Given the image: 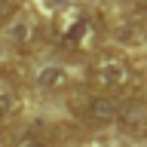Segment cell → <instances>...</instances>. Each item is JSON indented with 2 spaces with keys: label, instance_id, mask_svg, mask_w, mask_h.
I'll use <instances>...</instances> for the list:
<instances>
[{
  "label": "cell",
  "instance_id": "52a82bcc",
  "mask_svg": "<svg viewBox=\"0 0 147 147\" xmlns=\"http://www.w3.org/2000/svg\"><path fill=\"white\" fill-rule=\"evenodd\" d=\"M18 110H22V104H18L16 92H9V89H0V126L12 123V119L18 117Z\"/></svg>",
  "mask_w": 147,
  "mask_h": 147
},
{
  "label": "cell",
  "instance_id": "9c48e42d",
  "mask_svg": "<svg viewBox=\"0 0 147 147\" xmlns=\"http://www.w3.org/2000/svg\"><path fill=\"white\" fill-rule=\"evenodd\" d=\"M18 12H22L18 0H0V28L12 25V22L18 18Z\"/></svg>",
  "mask_w": 147,
  "mask_h": 147
},
{
  "label": "cell",
  "instance_id": "277c9868",
  "mask_svg": "<svg viewBox=\"0 0 147 147\" xmlns=\"http://www.w3.org/2000/svg\"><path fill=\"white\" fill-rule=\"evenodd\" d=\"M117 129L123 135L135 138H147V98L141 95H132V98L119 101V113H117Z\"/></svg>",
  "mask_w": 147,
  "mask_h": 147
},
{
  "label": "cell",
  "instance_id": "ba28073f",
  "mask_svg": "<svg viewBox=\"0 0 147 147\" xmlns=\"http://www.w3.org/2000/svg\"><path fill=\"white\" fill-rule=\"evenodd\" d=\"M9 147H49V141L43 135H37V132H22V135L12 138Z\"/></svg>",
  "mask_w": 147,
  "mask_h": 147
},
{
  "label": "cell",
  "instance_id": "6da1fadb",
  "mask_svg": "<svg viewBox=\"0 0 147 147\" xmlns=\"http://www.w3.org/2000/svg\"><path fill=\"white\" fill-rule=\"evenodd\" d=\"M89 86L110 98H132L141 89V74L123 52H101L89 64Z\"/></svg>",
  "mask_w": 147,
  "mask_h": 147
},
{
  "label": "cell",
  "instance_id": "5b68a950",
  "mask_svg": "<svg viewBox=\"0 0 147 147\" xmlns=\"http://www.w3.org/2000/svg\"><path fill=\"white\" fill-rule=\"evenodd\" d=\"M71 71L64 64H46L37 71V86L43 92H67L71 89Z\"/></svg>",
  "mask_w": 147,
  "mask_h": 147
},
{
  "label": "cell",
  "instance_id": "8992f818",
  "mask_svg": "<svg viewBox=\"0 0 147 147\" xmlns=\"http://www.w3.org/2000/svg\"><path fill=\"white\" fill-rule=\"evenodd\" d=\"M40 40H43V31H40L37 22L25 18V22H18V25H16V43L22 46V49H34Z\"/></svg>",
  "mask_w": 147,
  "mask_h": 147
},
{
  "label": "cell",
  "instance_id": "7a4b0ae2",
  "mask_svg": "<svg viewBox=\"0 0 147 147\" xmlns=\"http://www.w3.org/2000/svg\"><path fill=\"white\" fill-rule=\"evenodd\" d=\"M101 34V18L86 6H64L52 22V43L61 49H89Z\"/></svg>",
  "mask_w": 147,
  "mask_h": 147
},
{
  "label": "cell",
  "instance_id": "3957f363",
  "mask_svg": "<svg viewBox=\"0 0 147 147\" xmlns=\"http://www.w3.org/2000/svg\"><path fill=\"white\" fill-rule=\"evenodd\" d=\"M67 107L77 119L89 123V126H107V123H117L119 101L110 95H101V92H80V95H71Z\"/></svg>",
  "mask_w": 147,
  "mask_h": 147
}]
</instances>
